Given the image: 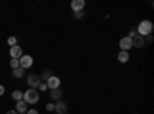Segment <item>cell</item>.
Here are the masks:
<instances>
[{
	"label": "cell",
	"mask_w": 154,
	"mask_h": 114,
	"mask_svg": "<svg viewBox=\"0 0 154 114\" xmlns=\"http://www.w3.org/2000/svg\"><path fill=\"white\" fill-rule=\"evenodd\" d=\"M137 32H139V35H142V37L151 35V32H152V22L142 20L139 23V26H137Z\"/></svg>",
	"instance_id": "1"
},
{
	"label": "cell",
	"mask_w": 154,
	"mask_h": 114,
	"mask_svg": "<svg viewBox=\"0 0 154 114\" xmlns=\"http://www.w3.org/2000/svg\"><path fill=\"white\" fill-rule=\"evenodd\" d=\"M38 91L37 90H32V88H29V90H26L23 93V102H26V103H37L38 102Z\"/></svg>",
	"instance_id": "2"
},
{
	"label": "cell",
	"mask_w": 154,
	"mask_h": 114,
	"mask_svg": "<svg viewBox=\"0 0 154 114\" xmlns=\"http://www.w3.org/2000/svg\"><path fill=\"white\" fill-rule=\"evenodd\" d=\"M19 63H20V68L28 69V68H31V66L34 65V59H32L31 56H28V54H23V56L19 59Z\"/></svg>",
	"instance_id": "3"
},
{
	"label": "cell",
	"mask_w": 154,
	"mask_h": 114,
	"mask_svg": "<svg viewBox=\"0 0 154 114\" xmlns=\"http://www.w3.org/2000/svg\"><path fill=\"white\" fill-rule=\"evenodd\" d=\"M26 82H28V86H31L32 90H37L38 85H40V75H37V74H29L28 79H26Z\"/></svg>",
	"instance_id": "4"
},
{
	"label": "cell",
	"mask_w": 154,
	"mask_h": 114,
	"mask_svg": "<svg viewBox=\"0 0 154 114\" xmlns=\"http://www.w3.org/2000/svg\"><path fill=\"white\" fill-rule=\"evenodd\" d=\"M119 46H120V51H128V49L133 48V39H130V37H122L119 42Z\"/></svg>",
	"instance_id": "5"
},
{
	"label": "cell",
	"mask_w": 154,
	"mask_h": 114,
	"mask_svg": "<svg viewBox=\"0 0 154 114\" xmlns=\"http://www.w3.org/2000/svg\"><path fill=\"white\" fill-rule=\"evenodd\" d=\"M46 86L49 88V90H57V88L60 86V79L57 77V75H51V77L46 80Z\"/></svg>",
	"instance_id": "6"
},
{
	"label": "cell",
	"mask_w": 154,
	"mask_h": 114,
	"mask_svg": "<svg viewBox=\"0 0 154 114\" xmlns=\"http://www.w3.org/2000/svg\"><path fill=\"white\" fill-rule=\"evenodd\" d=\"M9 54H11V59H20V57L23 56V49H22V46H19V45L11 46Z\"/></svg>",
	"instance_id": "7"
},
{
	"label": "cell",
	"mask_w": 154,
	"mask_h": 114,
	"mask_svg": "<svg viewBox=\"0 0 154 114\" xmlns=\"http://www.w3.org/2000/svg\"><path fill=\"white\" fill-rule=\"evenodd\" d=\"M85 0H72L71 2V9L74 12H79V11H83L85 9Z\"/></svg>",
	"instance_id": "8"
},
{
	"label": "cell",
	"mask_w": 154,
	"mask_h": 114,
	"mask_svg": "<svg viewBox=\"0 0 154 114\" xmlns=\"http://www.w3.org/2000/svg\"><path fill=\"white\" fill-rule=\"evenodd\" d=\"M54 109H56L57 114H65L68 111V106H66V103L63 102V100H59V102L54 105Z\"/></svg>",
	"instance_id": "9"
},
{
	"label": "cell",
	"mask_w": 154,
	"mask_h": 114,
	"mask_svg": "<svg viewBox=\"0 0 154 114\" xmlns=\"http://www.w3.org/2000/svg\"><path fill=\"white\" fill-rule=\"evenodd\" d=\"M143 45H145V37H142V35H134L133 46H136V48H143Z\"/></svg>",
	"instance_id": "10"
},
{
	"label": "cell",
	"mask_w": 154,
	"mask_h": 114,
	"mask_svg": "<svg viewBox=\"0 0 154 114\" xmlns=\"http://www.w3.org/2000/svg\"><path fill=\"white\" fill-rule=\"evenodd\" d=\"M16 111L17 112H26L28 111V103L26 102H23V100H19V102L16 103Z\"/></svg>",
	"instance_id": "11"
},
{
	"label": "cell",
	"mask_w": 154,
	"mask_h": 114,
	"mask_svg": "<svg viewBox=\"0 0 154 114\" xmlns=\"http://www.w3.org/2000/svg\"><path fill=\"white\" fill-rule=\"evenodd\" d=\"M117 60L120 63H126L128 60H130V53H128V51H120L117 54Z\"/></svg>",
	"instance_id": "12"
},
{
	"label": "cell",
	"mask_w": 154,
	"mask_h": 114,
	"mask_svg": "<svg viewBox=\"0 0 154 114\" xmlns=\"http://www.w3.org/2000/svg\"><path fill=\"white\" fill-rule=\"evenodd\" d=\"M62 90H60V88H57V90H51V99H54V100H57V102H59V100L62 99Z\"/></svg>",
	"instance_id": "13"
},
{
	"label": "cell",
	"mask_w": 154,
	"mask_h": 114,
	"mask_svg": "<svg viewBox=\"0 0 154 114\" xmlns=\"http://www.w3.org/2000/svg\"><path fill=\"white\" fill-rule=\"evenodd\" d=\"M12 75H14V77H17V79H22L23 75H25V69L23 68H16V69H12Z\"/></svg>",
	"instance_id": "14"
},
{
	"label": "cell",
	"mask_w": 154,
	"mask_h": 114,
	"mask_svg": "<svg viewBox=\"0 0 154 114\" xmlns=\"http://www.w3.org/2000/svg\"><path fill=\"white\" fill-rule=\"evenodd\" d=\"M12 99H14L16 102H19V100H22V99H23V93H22V91H19V90H16L14 93H12Z\"/></svg>",
	"instance_id": "15"
},
{
	"label": "cell",
	"mask_w": 154,
	"mask_h": 114,
	"mask_svg": "<svg viewBox=\"0 0 154 114\" xmlns=\"http://www.w3.org/2000/svg\"><path fill=\"white\" fill-rule=\"evenodd\" d=\"M8 45H9V46H16V45H17V37H16V35L8 37Z\"/></svg>",
	"instance_id": "16"
},
{
	"label": "cell",
	"mask_w": 154,
	"mask_h": 114,
	"mask_svg": "<svg viewBox=\"0 0 154 114\" xmlns=\"http://www.w3.org/2000/svg\"><path fill=\"white\" fill-rule=\"evenodd\" d=\"M9 65H11V68H12V69H16V68H19V66H20V63H19V59H11V62H9Z\"/></svg>",
	"instance_id": "17"
},
{
	"label": "cell",
	"mask_w": 154,
	"mask_h": 114,
	"mask_svg": "<svg viewBox=\"0 0 154 114\" xmlns=\"http://www.w3.org/2000/svg\"><path fill=\"white\" fill-rule=\"evenodd\" d=\"M49 77H51V71H49V69H45V71L42 72V77H40V79H45V80H48Z\"/></svg>",
	"instance_id": "18"
},
{
	"label": "cell",
	"mask_w": 154,
	"mask_h": 114,
	"mask_svg": "<svg viewBox=\"0 0 154 114\" xmlns=\"http://www.w3.org/2000/svg\"><path fill=\"white\" fill-rule=\"evenodd\" d=\"M46 83H40V85H38V90H40V91H46Z\"/></svg>",
	"instance_id": "19"
},
{
	"label": "cell",
	"mask_w": 154,
	"mask_h": 114,
	"mask_svg": "<svg viewBox=\"0 0 154 114\" xmlns=\"http://www.w3.org/2000/svg\"><path fill=\"white\" fill-rule=\"evenodd\" d=\"M74 16H75L77 19H80V17L83 16V11H79V12H74Z\"/></svg>",
	"instance_id": "20"
},
{
	"label": "cell",
	"mask_w": 154,
	"mask_h": 114,
	"mask_svg": "<svg viewBox=\"0 0 154 114\" xmlns=\"http://www.w3.org/2000/svg\"><path fill=\"white\" fill-rule=\"evenodd\" d=\"M46 109H48V111H53V109H54V103H48V105H46Z\"/></svg>",
	"instance_id": "21"
},
{
	"label": "cell",
	"mask_w": 154,
	"mask_h": 114,
	"mask_svg": "<svg viewBox=\"0 0 154 114\" xmlns=\"http://www.w3.org/2000/svg\"><path fill=\"white\" fill-rule=\"evenodd\" d=\"M26 114H38V111L32 108V109H28V111H26Z\"/></svg>",
	"instance_id": "22"
},
{
	"label": "cell",
	"mask_w": 154,
	"mask_h": 114,
	"mask_svg": "<svg viewBox=\"0 0 154 114\" xmlns=\"http://www.w3.org/2000/svg\"><path fill=\"white\" fill-rule=\"evenodd\" d=\"M3 94H5V86L0 85V96H3Z\"/></svg>",
	"instance_id": "23"
},
{
	"label": "cell",
	"mask_w": 154,
	"mask_h": 114,
	"mask_svg": "<svg viewBox=\"0 0 154 114\" xmlns=\"http://www.w3.org/2000/svg\"><path fill=\"white\" fill-rule=\"evenodd\" d=\"M6 114H17V111H12V109H9V111H8Z\"/></svg>",
	"instance_id": "24"
}]
</instances>
